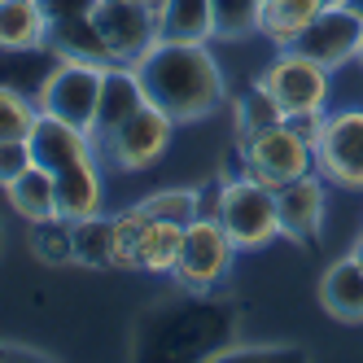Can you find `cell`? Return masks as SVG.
<instances>
[{
	"label": "cell",
	"instance_id": "obj_3",
	"mask_svg": "<svg viewBox=\"0 0 363 363\" xmlns=\"http://www.w3.org/2000/svg\"><path fill=\"white\" fill-rule=\"evenodd\" d=\"M215 219L232 237L237 250H263L280 237V211H276V189L263 184L258 175L228 179L215 193Z\"/></svg>",
	"mask_w": 363,
	"mask_h": 363
},
{
	"label": "cell",
	"instance_id": "obj_23",
	"mask_svg": "<svg viewBox=\"0 0 363 363\" xmlns=\"http://www.w3.org/2000/svg\"><path fill=\"white\" fill-rule=\"evenodd\" d=\"M184 228L189 223H175V219H149L145 237H140V267L145 272H171L179 245H184Z\"/></svg>",
	"mask_w": 363,
	"mask_h": 363
},
{
	"label": "cell",
	"instance_id": "obj_29",
	"mask_svg": "<svg viewBox=\"0 0 363 363\" xmlns=\"http://www.w3.org/2000/svg\"><path fill=\"white\" fill-rule=\"evenodd\" d=\"M40 9L48 22H57V18H84L96 9V0H40Z\"/></svg>",
	"mask_w": 363,
	"mask_h": 363
},
{
	"label": "cell",
	"instance_id": "obj_12",
	"mask_svg": "<svg viewBox=\"0 0 363 363\" xmlns=\"http://www.w3.org/2000/svg\"><path fill=\"white\" fill-rule=\"evenodd\" d=\"M27 145H31V158H35V167H44V171H62V167H70V162H84V158H92V136L88 132H79V127H70V123H62V118H53V114H35V123H31V132H27Z\"/></svg>",
	"mask_w": 363,
	"mask_h": 363
},
{
	"label": "cell",
	"instance_id": "obj_31",
	"mask_svg": "<svg viewBox=\"0 0 363 363\" xmlns=\"http://www.w3.org/2000/svg\"><path fill=\"white\" fill-rule=\"evenodd\" d=\"M346 5H350V9H359V13H363V0H346Z\"/></svg>",
	"mask_w": 363,
	"mask_h": 363
},
{
	"label": "cell",
	"instance_id": "obj_28",
	"mask_svg": "<svg viewBox=\"0 0 363 363\" xmlns=\"http://www.w3.org/2000/svg\"><path fill=\"white\" fill-rule=\"evenodd\" d=\"M27 167H35L27 136H18V140H0V189H9Z\"/></svg>",
	"mask_w": 363,
	"mask_h": 363
},
{
	"label": "cell",
	"instance_id": "obj_17",
	"mask_svg": "<svg viewBox=\"0 0 363 363\" xmlns=\"http://www.w3.org/2000/svg\"><path fill=\"white\" fill-rule=\"evenodd\" d=\"M153 5H158V40L206 44L215 35L211 0H153Z\"/></svg>",
	"mask_w": 363,
	"mask_h": 363
},
{
	"label": "cell",
	"instance_id": "obj_16",
	"mask_svg": "<svg viewBox=\"0 0 363 363\" xmlns=\"http://www.w3.org/2000/svg\"><path fill=\"white\" fill-rule=\"evenodd\" d=\"M53 184H57V215L62 219L74 223V219H88L101 211V171L92 158L53 171Z\"/></svg>",
	"mask_w": 363,
	"mask_h": 363
},
{
	"label": "cell",
	"instance_id": "obj_5",
	"mask_svg": "<svg viewBox=\"0 0 363 363\" xmlns=\"http://www.w3.org/2000/svg\"><path fill=\"white\" fill-rule=\"evenodd\" d=\"M101 84H106V62L62 57L57 70L48 74V84L40 88V110L92 136L96 106H101Z\"/></svg>",
	"mask_w": 363,
	"mask_h": 363
},
{
	"label": "cell",
	"instance_id": "obj_27",
	"mask_svg": "<svg viewBox=\"0 0 363 363\" xmlns=\"http://www.w3.org/2000/svg\"><path fill=\"white\" fill-rule=\"evenodd\" d=\"M284 114H280V106L272 101V92L263 88V84H254L245 96H241V136L245 132H258V127H272V123H280Z\"/></svg>",
	"mask_w": 363,
	"mask_h": 363
},
{
	"label": "cell",
	"instance_id": "obj_4",
	"mask_svg": "<svg viewBox=\"0 0 363 363\" xmlns=\"http://www.w3.org/2000/svg\"><path fill=\"white\" fill-rule=\"evenodd\" d=\"M241 153H245L250 175H258L272 189L289 184V179H298L315 167V145H311L289 118H280L272 127H258V132H245Z\"/></svg>",
	"mask_w": 363,
	"mask_h": 363
},
{
	"label": "cell",
	"instance_id": "obj_24",
	"mask_svg": "<svg viewBox=\"0 0 363 363\" xmlns=\"http://www.w3.org/2000/svg\"><path fill=\"white\" fill-rule=\"evenodd\" d=\"M211 13L219 40H245L263 22V0H211Z\"/></svg>",
	"mask_w": 363,
	"mask_h": 363
},
{
	"label": "cell",
	"instance_id": "obj_34",
	"mask_svg": "<svg viewBox=\"0 0 363 363\" xmlns=\"http://www.w3.org/2000/svg\"><path fill=\"white\" fill-rule=\"evenodd\" d=\"M0 250H5V232H0Z\"/></svg>",
	"mask_w": 363,
	"mask_h": 363
},
{
	"label": "cell",
	"instance_id": "obj_21",
	"mask_svg": "<svg viewBox=\"0 0 363 363\" xmlns=\"http://www.w3.org/2000/svg\"><path fill=\"white\" fill-rule=\"evenodd\" d=\"M48 18L40 0H0V48H31L44 44Z\"/></svg>",
	"mask_w": 363,
	"mask_h": 363
},
{
	"label": "cell",
	"instance_id": "obj_2",
	"mask_svg": "<svg viewBox=\"0 0 363 363\" xmlns=\"http://www.w3.org/2000/svg\"><path fill=\"white\" fill-rule=\"evenodd\" d=\"M132 70L145 88V101L175 123H193L223 101V74L206 44L158 40L140 62H132Z\"/></svg>",
	"mask_w": 363,
	"mask_h": 363
},
{
	"label": "cell",
	"instance_id": "obj_30",
	"mask_svg": "<svg viewBox=\"0 0 363 363\" xmlns=\"http://www.w3.org/2000/svg\"><path fill=\"white\" fill-rule=\"evenodd\" d=\"M0 359H31V350H22V346H0Z\"/></svg>",
	"mask_w": 363,
	"mask_h": 363
},
{
	"label": "cell",
	"instance_id": "obj_9",
	"mask_svg": "<svg viewBox=\"0 0 363 363\" xmlns=\"http://www.w3.org/2000/svg\"><path fill=\"white\" fill-rule=\"evenodd\" d=\"M289 48H298V53H306L311 62H320L328 70L342 66V62L359 57V48H363V13L350 5H324V13Z\"/></svg>",
	"mask_w": 363,
	"mask_h": 363
},
{
	"label": "cell",
	"instance_id": "obj_13",
	"mask_svg": "<svg viewBox=\"0 0 363 363\" xmlns=\"http://www.w3.org/2000/svg\"><path fill=\"white\" fill-rule=\"evenodd\" d=\"M276 211H280V232L294 241H315L324 228V184L315 175H298L276 189Z\"/></svg>",
	"mask_w": 363,
	"mask_h": 363
},
{
	"label": "cell",
	"instance_id": "obj_20",
	"mask_svg": "<svg viewBox=\"0 0 363 363\" xmlns=\"http://www.w3.org/2000/svg\"><path fill=\"white\" fill-rule=\"evenodd\" d=\"M328 0H263V22H258V31L267 40H276L280 48H289L311 22L324 13Z\"/></svg>",
	"mask_w": 363,
	"mask_h": 363
},
{
	"label": "cell",
	"instance_id": "obj_19",
	"mask_svg": "<svg viewBox=\"0 0 363 363\" xmlns=\"http://www.w3.org/2000/svg\"><path fill=\"white\" fill-rule=\"evenodd\" d=\"M5 197L27 223H44L57 215V184H53V171H44V167H27L5 189Z\"/></svg>",
	"mask_w": 363,
	"mask_h": 363
},
{
	"label": "cell",
	"instance_id": "obj_25",
	"mask_svg": "<svg viewBox=\"0 0 363 363\" xmlns=\"http://www.w3.org/2000/svg\"><path fill=\"white\" fill-rule=\"evenodd\" d=\"M31 250L44 263H74V237H70V219L53 215L44 223H31Z\"/></svg>",
	"mask_w": 363,
	"mask_h": 363
},
{
	"label": "cell",
	"instance_id": "obj_1",
	"mask_svg": "<svg viewBox=\"0 0 363 363\" xmlns=\"http://www.w3.org/2000/svg\"><path fill=\"white\" fill-rule=\"evenodd\" d=\"M237 342V306L189 289L184 298L153 302L136 320V359H223Z\"/></svg>",
	"mask_w": 363,
	"mask_h": 363
},
{
	"label": "cell",
	"instance_id": "obj_35",
	"mask_svg": "<svg viewBox=\"0 0 363 363\" xmlns=\"http://www.w3.org/2000/svg\"><path fill=\"white\" fill-rule=\"evenodd\" d=\"M359 57H363V48H359Z\"/></svg>",
	"mask_w": 363,
	"mask_h": 363
},
{
	"label": "cell",
	"instance_id": "obj_7",
	"mask_svg": "<svg viewBox=\"0 0 363 363\" xmlns=\"http://www.w3.org/2000/svg\"><path fill=\"white\" fill-rule=\"evenodd\" d=\"M263 84L272 92V101L280 106L284 118H306V114H324L328 101V66L311 62L298 48H284V53L263 70Z\"/></svg>",
	"mask_w": 363,
	"mask_h": 363
},
{
	"label": "cell",
	"instance_id": "obj_22",
	"mask_svg": "<svg viewBox=\"0 0 363 363\" xmlns=\"http://www.w3.org/2000/svg\"><path fill=\"white\" fill-rule=\"evenodd\" d=\"M70 237H74V263H84V267H114V219H106L101 211L88 215V219H74Z\"/></svg>",
	"mask_w": 363,
	"mask_h": 363
},
{
	"label": "cell",
	"instance_id": "obj_18",
	"mask_svg": "<svg viewBox=\"0 0 363 363\" xmlns=\"http://www.w3.org/2000/svg\"><path fill=\"white\" fill-rule=\"evenodd\" d=\"M44 44L53 48L57 57H74V62H106V66H110V53H106V44H101L96 27H92V13L48 22Z\"/></svg>",
	"mask_w": 363,
	"mask_h": 363
},
{
	"label": "cell",
	"instance_id": "obj_32",
	"mask_svg": "<svg viewBox=\"0 0 363 363\" xmlns=\"http://www.w3.org/2000/svg\"><path fill=\"white\" fill-rule=\"evenodd\" d=\"M354 250H359V254H363V237H359V245H354Z\"/></svg>",
	"mask_w": 363,
	"mask_h": 363
},
{
	"label": "cell",
	"instance_id": "obj_33",
	"mask_svg": "<svg viewBox=\"0 0 363 363\" xmlns=\"http://www.w3.org/2000/svg\"><path fill=\"white\" fill-rule=\"evenodd\" d=\"M328 5H346V0H328Z\"/></svg>",
	"mask_w": 363,
	"mask_h": 363
},
{
	"label": "cell",
	"instance_id": "obj_8",
	"mask_svg": "<svg viewBox=\"0 0 363 363\" xmlns=\"http://www.w3.org/2000/svg\"><path fill=\"white\" fill-rule=\"evenodd\" d=\"M232 254H237V245H232V237L223 232V223L211 219V215H197L184 228V245H179L171 276L184 284V289H211V284H219L228 276Z\"/></svg>",
	"mask_w": 363,
	"mask_h": 363
},
{
	"label": "cell",
	"instance_id": "obj_26",
	"mask_svg": "<svg viewBox=\"0 0 363 363\" xmlns=\"http://www.w3.org/2000/svg\"><path fill=\"white\" fill-rule=\"evenodd\" d=\"M40 106H31V96L27 92H18V88H5L0 84V140H18V136H27L31 132V123H35Z\"/></svg>",
	"mask_w": 363,
	"mask_h": 363
},
{
	"label": "cell",
	"instance_id": "obj_15",
	"mask_svg": "<svg viewBox=\"0 0 363 363\" xmlns=\"http://www.w3.org/2000/svg\"><path fill=\"white\" fill-rule=\"evenodd\" d=\"M320 302L328 315L346 320V324H359L363 320V254H346L324 272L320 280Z\"/></svg>",
	"mask_w": 363,
	"mask_h": 363
},
{
	"label": "cell",
	"instance_id": "obj_10",
	"mask_svg": "<svg viewBox=\"0 0 363 363\" xmlns=\"http://www.w3.org/2000/svg\"><path fill=\"white\" fill-rule=\"evenodd\" d=\"M315 167L342 189H363V110H337L315 140Z\"/></svg>",
	"mask_w": 363,
	"mask_h": 363
},
{
	"label": "cell",
	"instance_id": "obj_6",
	"mask_svg": "<svg viewBox=\"0 0 363 363\" xmlns=\"http://www.w3.org/2000/svg\"><path fill=\"white\" fill-rule=\"evenodd\" d=\"M92 27L106 44L110 62L132 66L158 44V5L153 0H96Z\"/></svg>",
	"mask_w": 363,
	"mask_h": 363
},
{
	"label": "cell",
	"instance_id": "obj_14",
	"mask_svg": "<svg viewBox=\"0 0 363 363\" xmlns=\"http://www.w3.org/2000/svg\"><path fill=\"white\" fill-rule=\"evenodd\" d=\"M140 106H145V88L136 79V70L110 62L106 66V84H101V106H96V123H92V140L106 145L114 136V127L127 123Z\"/></svg>",
	"mask_w": 363,
	"mask_h": 363
},
{
	"label": "cell",
	"instance_id": "obj_11",
	"mask_svg": "<svg viewBox=\"0 0 363 363\" xmlns=\"http://www.w3.org/2000/svg\"><path fill=\"white\" fill-rule=\"evenodd\" d=\"M171 127H175V118L145 101V106H140L132 118L114 127V136L106 140V149H110V158H114L118 167H127V171H145V167H153V162L167 153V145H171Z\"/></svg>",
	"mask_w": 363,
	"mask_h": 363
}]
</instances>
